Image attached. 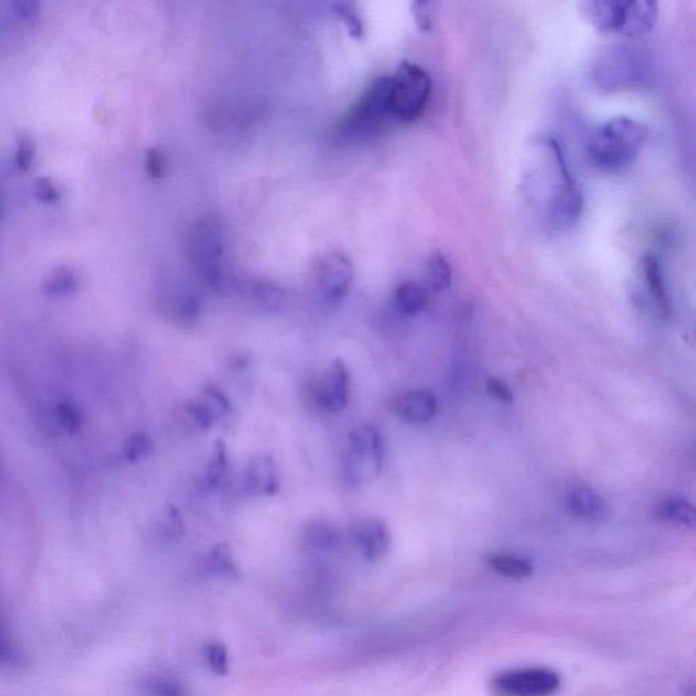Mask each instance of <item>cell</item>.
Masks as SVG:
<instances>
[{
	"mask_svg": "<svg viewBox=\"0 0 696 696\" xmlns=\"http://www.w3.org/2000/svg\"><path fill=\"white\" fill-rule=\"evenodd\" d=\"M648 138V127L641 121L616 117L601 126L590 139V160L605 172H622L637 161Z\"/></svg>",
	"mask_w": 696,
	"mask_h": 696,
	"instance_id": "1",
	"label": "cell"
},
{
	"mask_svg": "<svg viewBox=\"0 0 696 696\" xmlns=\"http://www.w3.org/2000/svg\"><path fill=\"white\" fill-rule=\"evenodd\" d=\"M582 14L600 32L641 37L656 26L658 0H584Z\"/></svg>",
	"mask_w": 696,
	"mask_h": 696,
	"instance_id": "2",
	"label": "cell"
},
{
	"mask_svg": "<svg viewBox=\"0 0 696 696\" xmlns=\"http://www.w3.org/2000/svg\"><path fill=\"white\" fill-rule=\"evenodd\" d=\"M393 120L389 108V77L378 78L339 124L336 136L346 143L365 142Z\"/></svg>",
	"mask_w": 696,
	"mask_h": 696,
	"instance_id": "3",
	"label": "cell"
},
{
	"mask_svg": "<svg viewBox=\"0 0 696 696\" xmlns=\"http://www.w3.org/2000/svg\"><path fill=\"white\" fill-rule=\"evenodd\" d=\"M433 81L418 64L404 60L389 75V108L397 123L411 124L423 115L429 104Z\"/></svg>",
	"mask_w": 696,
	"mask_h": 696,
	"instance_id": "4",
	"label": "cell"
},
{
	"mask_svg": "<svg viewBox=\"0 0 696 696\" xmlns=\"http://www.w3.org/2000/svg\"><path fill=\"white\" fill-rule=\"evenodd\" d=\"M384 461V438L377 427L361 425L348 435V450L344 471L354 486H359L380 475Z\"/></svg>",
	"mask_w": 696,
	"mask_h": 696,
	"instance_id": "5",
	"label": "cell"
},
{
	"mask_svg": "<svg viewBox=\"0 0 696 696\" xmlns=\"http://www.w3.org/2000/svg\"><path fill=\"white\" fill-rule=\"evenodd\" d=\"M225 252V234L215 218L204 217L192 229L189 255L204 281L211 287L222 283V256Z\"/></svg>",
	"mask_w": 696,
	"mask_h": 696,
	"instance_id": "6",
	"label": "cell"
},
{
	"mask_svg": "<svg viewBox=\"0 0 696 696\" xmlns=\"http://www.w3.org/2000/svg\"><path fill=\"white\" fill-rule=\"evenodd\" d=\"M595 78L597 85L608 92L634 89L649 78L648 64L642 52L635 48L609 49L597 63Z\"/></svg>",
	"mask_w": 696,
	"mask_h": 696,
	"instance_id": "7",
	"label": "cell"
},
{
	"mask_svg": "<svg viewBox=\"0 0 696 696\" xmlns=\"http://www.w3.org/2000/svg\"><path fill=\"white\" fill-rule=\"evenodd\" d=\"M491 684L499 694L546 696L558 691L562 680L554 669L518 668L498 673Z\"/></svg>",
	"mask_w": 696,
	"mask_h": 696,
	"instance_id": "8",
	"label": "cell"
},
{
	"mask_svg": "<svg viewBox=\"0 0 696 696\" xmlns=\"http://www.w3.org/2000/svg\"><path fill=\"white\" fill-rule=\"evenodd\" d=\"M562 183L556 187L548 203V222L552 228L563 230L573 228L580 221L582 211H584V196L581 189L574 183L569 170L565 165V160L559 164Z\"/></svg>",
	"mask_w": 696,
	"mask_h": 696,
	"instance_id": "9",
	"label": "cell"
},
{
	"mask_svg": "<svg viewBox=\"0 0 696 696\" xmlns=\"http://www.w3.org/2000/svg\"><path fill=\"white\" fill-rule=\"evenodd\" d=\"M354 282V264L343 253L334 252L324 256L317 267V286L321 295L338 304L346 298Z\"/></svg>",
	"mask_w": 696,
	"mask_h": 696,
	"instance_id": "10",
	"label": "cell"
},
{
	"mask_svg": "<svg viewBox=\"0 0 696 696\" xmlns=\"http://www.w3.org/2000/svg\"><path fill=\"white\" fill-rule=\"evenodd\" d=\"M350 536L363 558L370 563L380 562L392 548L391 529L381 518H359L351 525Z\"/></svg>",
	"mask_w": 696,
	"mask_h": 696,
	"instance_id": "11",
	"label": "cell"
},
{
	"mask_svg": "<svg viewBox=\"0 0 696 696\" xmlns=\"http://www.w3.org/2000/svg\"><path fill=\"white\" fill-rule=\"evenodd\" d=\"M313 399L321 411L338 414L350 400V372L342 359H335L319 384L313 389Z\"/></svg>",
	"mask_w": 696,
	"mask_h": 696,
	"instance_id": "12",
	"label": "cell"
},
{
	"mask_svg": "<svg viewBox=\"0 0 696 696\" xmlns=\"http://www.w3.org/2000/svg\"><path fill=\"white\" fill-rule=\"evenodd\" d=\"M392 410L412 425H425L433 421L438 411V400L427 389H415L402 393L393 400Z\"/></svg>",
	"mask_w": 696,
	"mask_h": 696,
	"instance_id": "13",
	"label": "cell"
},
{
	"mask_svg": "<svg viewBox=\"0 0 696 696\" xmlns=\"http://www.w3.org/2000/svg\"><path fill=\"white\" fill-rule=\"evenodd\" d=\"M248 490L256 497H272L281 489L274 456L268 452L256 453L249 461Z\"/></svg>",
	"mask_w": 696,
	"mask_h": 696,
	"instance_id": "14",
	"label": "cell"
},
{
	"mask_svg": "<svg viewBox=\"0 0 696 696\" xmlns=\"http://www.w3.org/2000/svg\"><path fill=\"white\" fill-rule=\"evenodd\" d=\"M566 503L570 513L582 521H603L609 512L605 499L585 484L571 487L567 493Z\"/></svg>",
	"mask_w": 696,
	"mask_h": 696,
	"instance_id": "15",
	"label": "cell"
},
{
	"mask_svg": "<svg viewBox=\"0 0 696 696\" xmlns=\"http://www.w3.org/2000/svg\"><path fill=\"white\" fill-rule=\"evenodd\" d=\"M643 281H645L646 289H648L649 297L652 298L654 306L661 317L668 319L672 313V302L669 297L667 283L663 267L660 260L652 253L643 256L641 261Z\"/></svg>",
	"mask_w": 696,
	"mask_h": 696,
	"instance_id": "16",
	"label": "cell"
},
{
	"mask_svg": "<svg viewBox=\"0 0 696 696\" xmlns=\"http://www.w3.org/2000/svg\"><path fill=\"white\" fill-rule=\"evenodd\" d=\"M203 570L207 576L214 578L234 580V578L240 577V569L234 561L232 547L229 544H218L217 547L213 548L204 559Z\"/></svg>",
	"mask_w": 696,
	"mask_h": 696,
	"instance_id": "17",
	"label": "cell"
},
{
	"mask_svg": "<svg viewBox=\"0 0 696 696\" xmlns=\"http://www.w3.org/2000/svg\"><path fill=\"white\" fill-rule=\"evenodd\" d=\"M81 286V279L74 268L62 266L55 268L51 274L45 278L43 283V293L47 297L63 298L77 293Z\"/></svg>",
	"mask_w": 696,
	"mask_h": 696,
	"instance_id": "18",
	"label": "cell"
},
{
	"mask_svg": "<svg viewBox=\"0 0 696 696\" xmlns=\"http://www.w3.org/2000/svg\"><path fill=\"white\" fill-rule=\"evenodd\" d=\"M657 516L661 520L680 525L684 528H695V508L687 499L668 497L657 506Z\"/></svg>",
	"mask_w": 696,
	"mask_h": 696,
	"instance_id": "19",
	"label": "cell"
},
{
	"mask_svg": "<svg viewBox=\"0 0 696 696\" xmlns=\"http://www.w3.org/2000/svg\"><path fill=\"white\" fill-rule=\"evenodd\" d=\"M487 563L495 573L513 580H525L533 574V563L524 556L516 554H493L487 559Z\"/></svg>",
	"mask_w": 696,
	"mask_h": 696,
	"instance_id": "20",
	"label": "cell"
},
{
	"mask_svg": "<svg viewBox=\"0 0 696 696\" xmlns=\"http://www.w3.org/2000/svg\"><path fill=\"white\" fill-rule=\"evenodd\" d=\"M395 302L397 309L407 316H416L426 309L427 298L426 290L419 283L407 281L400 283L395 290Z\"/></svg>",
	"mask_w": 696,
	"mask_h": 696,
	"instance_id": "21",
	"label": "cell"
},
{
	"mask_svg": "<svg viewBox=\"0 0 696 696\" xmlns=\"http://www.w3.org/2000/svg\"><path fill=\"white\" fill-rule=\"evenodd\" d=\"M338 529L331 522L324 520H312L305 525L304 540L309 547L315 550H332L339 544Z\"/></svg>",
	"mask_w": 696,
	"mask_h": 696,
	"instance_id": "22",
	"label": "cell"
},
{
	"mask_svg": "<svg viewBox=\"0 0 696 696\" xmlns=\"http://www.w3.org/2000/svg\"><path fill=\"white\" fill-rule=\"evenodd\" d=\"M229 471L228 446L223 440L214 442L210 459L207 463L206 482L211 490L218 489Z\"/></svg>",
	"mask_w": 696,
	"mask_h": 696,
	"instance_id": "23",
	"label": "cell"
},
{
	"mask_svg": "<svg viewBox=\"0 0 696 696\" xmlns=\"http://www.w3.org/2000/svg\"><path fill=\"white\" fill-rule=\"evenodd\" d=\"M185 522L180 510L172 503H168L158 518L157 532L162 540L176 543L185 535Z\"/></svg>",
	"mask_w": 696,
	"mask_h": 696,
	"instance_id": "24",
	"label": "cell"
},
{
	"mask_svg": "<svg viewBox=\"0 0 696 696\" xmlns=\"http://www.w3.org/2000/svg\"><path fill=\"white\" fill-rule=\"evenodd\" d=\"M452 266H450L448 257L442 255L441 252L431 253L427 260V279L431 289L440 293L448 289L452 283Z\"/></svg>",
	"mask_w": 696,
	"mask_h": 696,
	"instance_id": "25",
	"label": "cell"
},
{
	"mask_svg": "<svg viewBox=\"0 0 696 696\" xmlns=\"http://www.w3.org/2000/svg\"><path fill=\"white\" fill-rule=\"evenodd\" d=\"M154 453V442L151 440L150 435L142 433V431H136L132 433L127 441L124 442L123 446V456L124 459L135 463V461H141L147 459Z\"/></svg>",
	"mask_w": 696,
	"mask_h": 696,
	"instance_id": "26",
	"label": "cell"
},
{
	"mask_svg": "<svg viewBox=\"0 0 696 696\" xmlns=\"http://www.w3.org/2000/svg\"><path fill=\"white\" fill-rule=\"evenodd\" d=\"M255 298L264 309L279 310L286 302V291L272 282H259L255 286Z\"/></svg>",
	"mask_w": 696,
	"mask_h": 696,
	"instance_id": "27",
	"label": "cell"
},
{
	"mask_svg": "<svg viewBox=\"0 0 696 696\" xmlns=\"http://www.w3.org/2000/svg\"><path fill=\"white\" fill-rule=\"evenodd\" d=\"M25 661L24 653L11 637L5 624L0 622V667H18Z\"/></svg>",
	"mask_w": 696,
	"mask_h": 696,
	"instance_id": "28",
	"label": "cell"
},
{
	"mask_svg": "<svg viewBox=\"0 0 696 696\" xmlns=\"http://www.w3.org/2000/svg\"><path fill=\"white\" fill-rule=\"evenodd\" d=\"M204 657L211 672L217 676H228L230 661L228 648L221 642H210L204 646Z\"/></svg>",
	"mask_w": 696,
	"mask_h": 696,
	"instance_id": "29",
	"label": "cell"
},
{
	"mask_svg": "<svg viewBox=\"0 0 696 696\" xmlns=\"http://www.w3.org/2000/svg\"><path fill=\"white\" fill-rule=\"evenodd\" d=\"M185 414L191 418L192 423L200 430H210L213 427L217 416L213 410L208 407L204 399L189 400L184 406Z\"/></svg>",
	"mask_w": 696,
	"mask_h": 696,
	"instance_id": "30",
	"label": "cell"
},
{
	"mask_svg": "<svg viewBox=\"0 0 696 696\" xmlns=\"http://www.w3.org/2000/svg\"><path fill=\"white\" fill-rule=\"evenodd\" d=\"M56 421L67 433L74 434L82 426L83 414L81 408L73 402H59L55 407Z\"/></svg>",
	"mask_w": 696,
	"mask_h": 696,
	"instance_id": "31",
	"label": "cell"
},
{
	"mask_svg": "<svg viewBox=\"0 0 696 696\" xmlns=\"http://www.w3.org/2000/svg\"><path fill=\"white\" fill-rule=\"evenodd\" d=\"M33 198L45 206H55L62 202V192L59 191L58 185L49 177H40L34 181L32 188Z\"/></svg>",
	"mask_w": 696,
	"mask_h": 696,
	"instance_id": "32",
	"label": "cell"
},
{
	"mask_svg": "<svg viewBox=\"0 0 696 696\" xmlns=\"http://www.w3.org/2000/svg\"><path fill=\"white\" fill-rule=\"evenodd\" d=\"M34 158H36V143H34L32 136H21L14 154L15 168L22 173L29 172L34 164Z\"/></svg>",
	"mask_w": 696,
	"mask_h": 696,
	"instance_id": "33",
	"label": "cell"
},
{
	"mask_svg": "<svg viewBox=\"0 0 696 696\" xmlns=\"http://www.w3.org/2000/svg\"><path fill=\"white\" fill-rule=\"evenodd\" d=\"M335 13L347 25L348 32H350V36L353 39H363V36H365V25H363L362 18L359 17V14L353 7L346 5V3H340V5L335 6Z\"/></svg>",
	"mask_w": 696,
	"mask_h": 696,
	"instance_id": "34",
	"label": "cell"
},
{
	"mask_svg": "<svg viewBox=\"0 0 696 696\" xmlns=\"http://www.w3.org/2000/svg\"><path fill=\"white\" fill-rule=\"evenodd\" d=\"M200 312H202V306H200L198 298L194 297V295H188L177 306L176 319L180 321L183 327H192V325L198 323Z\"/></svg>",
	"mask_w": 696,
	"mask_h": 696,
	"instance_id": "35",
	"label": "cell"
},
{
	"mask_svg": "<svg viewBox=\"0 0 696 696\" xmlns=\"http://www.w3.org/2000/svg\"><path fill=\"white\" fill-rule=\"evenodd\" d=\"M204 402L208 404V407L213 410L217 419L222 418L232 412V404H230L228 397L221 389L215 387H207L203 391Z\"/></svg>",
	"mask_w": 696,
	"mask_h": 696,
	"instance_id": "36",
	"label": "cell"
},
{
	"mask_svg": "<svg viewBox=\"0 0 696 696\" xmlns=\"http://www.w3.org/2000/svg\"><path fill=\"white\" fill-rule=\"evenodd\" d=\"M166 158L164 153L158 149H149L146 151L145 169L147 176L151 180H161L166 176Z\"/></svg>",
	"mask_w": 696,
	"mask_h": 696,
	"instance_id": "37",
	"label": "cell"
},
{
	"mask_svg": "<svg viewBox=\"0 0 696 696\" xmlns=\"http://www.w3.org/2000/svg\"><path fill=\"white\" fill-rule=\"evenodd\" d=\"M412 15L416 26L422 32H427L433 26V0H414Z\"/></svg>",
	"mask_w": 696,
	"mask_h": 696,
	"instance_id": "38",
	"label": "cell"
},
{
	"mask_svg": "<svg viewBox=\"0 0 696 696\" xmlns=\"http://www.w3.org/2000/svg\"><path fill=\"white\" fill-rule=\"evenodd\" d=\"M147 692L151 695L177 696L183 695L184 690L180 683L174 682L173 679H154L153 682L147 684Z\"/></svg>",
	"mask_w": 696,
	"mask_h": 696,
	"instance_id": "39",
	"label": "cell"
},
{
	"mask_svg": "<svg viewBox=\"0 0 696 696\" xmlns=\"http://www.w3.org/2000/svg\"><path fill=\"white\" fill-rule=\"evenodd\" d=\"M486 389L489 395L497 402L503 404L513 403V391L505 381L499 380V378H490L487 381Z\"/></svg>",
	"mask_w": 696,
	"mask_h": 696,
	"instance_id": "40",
	"label": "cell"
},
{
	"mask_svg": "<svg viewBox=\"0 0 696 696\" xmlns=\"http://www.w3.org/2000/svg\"><path fill=\"white\" fill-rule=\"evenodd\" d=\"M14 10L24 21H34L40 14V0H13Z\"/></svg>",
	"mask_w": 696,
	"mask_h": 696,
	"instance_id": "41",
	"label": "cell"
},
{
	"mask_svg": "<svg viewBox=\"0 0 696 696\" xmlns=\"http://www.w3.org/2000/svg\"><path fill=\"white\" fill-rule=\"evenodd\" d=\"M3 215H5V202H3L2 189H0V222H2Z\"/></svg>",
	"mask_w": 696,
	"mask_h": 696,
	"instance_id": "42",
	"label": "cell"
}]
</instances>
